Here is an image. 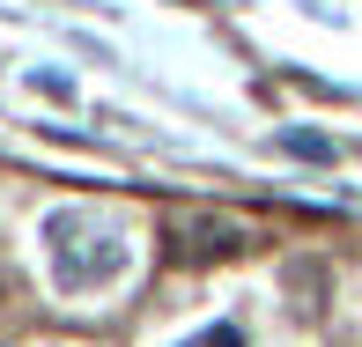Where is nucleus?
Returning <instances> with one entry per match:
<instances>
[{
	"instance_id": "4",
	"label": "nucleus",
	"mask_w": 362,
	"mask_h": 347,
	"mask_svg": "<svg viewBox=\"0 0 362 347\" xmlns=\"http://www.w3.org/2000/svg\"><path fill=\"white\" fill-rule=\"evenodd\" d=\"M185 347H244V333L237 325H207V333H192Z\"/></svg>"
},
{
	"instance_id": "2",
	"label": "nucleus",
	"mask_w": 362,
	"mask_h": 347,
	"mask_svg": "<svg viewBox=\"0 0 362 347\" xmlns=\"http://www.w3.org/2000/svg\"><path fill=\"white\" fill-rule=\"evenodd\" d=\"M244 244H252V229L215 222V214H192V222H177V252H185V259H229V252H244Z\"/></svg>"
},
{
	"instance_id": "3",
	"label": "nucleus",
	"mask_w": 362,
	"mask_h": 347,
	"mask_svg": "<svg viewBox=\"0 0 362 347\" xmlns=\"http://www.w3.org/2000/svg\"><path fill=\"white\" fill-rule=\"evenodd\" d=\"M281 148H288V155H303V163H333V141H325V134H303V126H288Z\"/></svg>"
},
{
	"instance_id": "1",
	"label": "nucleus",
	"mask_w": 362,
	"mask_h": 347,
	"mask_svg": "<svg viewBox=\"0 0 362 347\" xmlns=\"http://www.w3.org/2000/svg\"><path fill=\"white\" fill-rule=\"evenodd\" d=\"M45 259H52V281L67 295H89V288H104V281H119V266H126L119 214H104V207H52L45 214Z\"/></svg>"
}]
</instances>
